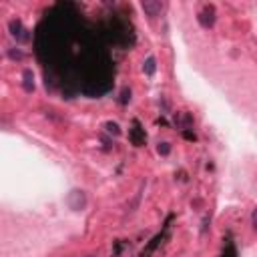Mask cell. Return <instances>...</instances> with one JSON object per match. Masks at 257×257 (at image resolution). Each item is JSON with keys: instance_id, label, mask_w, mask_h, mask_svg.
<instances>
[{"instance_id": "cell-1", "label": "cell", "mask_w": 257, "mask_h": 257, "mask_svg": "<svg viewBox=\"0 0 257 257\" xmlns=\"http://www.w3.org/2000/svg\"><path fill=\"white\" fill-rule=\"evenodd\" d=\"M197 20H199V24H201L203 28H213V24H215V20H217L215 6L205 4V6L201 8V12L197 14Z\"/></svg>"}, {"instance_id": "cell-2", "label": "cell", "mask_w": 257, "mask_h": 257, "mask_svg": "<svg viewBox=\"0 0 257 257\" xmlns=\"http://www.w3.org/2000/svg\"><path fill=\"white\" fill-rule=\"evenodd\" d=\"M128 141H131L135 147H143L145 141H147V135H145V128L141 127V123L135 119L133 121V128L128 131Z\"/></svg>"}, {"instance_id": "cell-3", "label": "cell", "mask_w": 257, "mask_h": 257, "mask_svg": "<svg viewBox=\"0 0 257 257\" xmlns=\"http://www.w3.org/2000/svg\"><path fill=\"white\" fill-rule=\"evenodd\" d=\"M67 203H69V207H71L73 211H81V209H85V205H86V197H85L83 191H73L71 195L67 197Z\"/></svg>"}, {"instance_id": "cell-4", "label": "cell", "mask_w": 257, "mask_h": 257, "mask_svg": "<svg viewBox=\"0 0 257 257\" xmlns=\"http://www.w3.org/2000/svg\"><path fill=\"white\" fill-rule=\"evenodd\" d=\"M10 35L16 39V41H22V43H26V41H30V35H26V28L22 26V22L20 20H10Z\"/></svg>"}, {"instance_id": "cell-5", "label": "cell", "mask_w": 257, "mask_h": 257, "mask_svg": "<svg viewBox=\"0 0 257 257\" xmlns=\"http://www.w3.org/2000/svg\"><path fill=\"white\" fill-rule=\"evenodd\" d=\"M141 8L147 12V16H157L161 10H163V2H159V0H145V2L141 4Z\"/></svg>"}, {"instance_id": "cell-6", "label": "cell", "mask_w": 257, "mask_h": 257, "mask_svg": "<svg viewBox=\"0 0 257 257\" xmlns=\"http://www.w3.org/2000/svg\"><path fill=\"white\" fill-rule=\"evenodd\" d=\"M22 79H24L22 86H24V90H26V92H32V90H35V75H32V71H30V69H26V71L22 73Z\"/></svg>"}, {"instance_id": "cell-7", "label": "cell", "mask_w": 257, "mask_h": 257, "mask_svg": "<svg viewBox=\"0 0 257 257\" xmlns=\"http://www.w3.org/2000/svg\"><path fill=\"white\" fill-rule=\"evenodd\" d=\"M143 71H145L147 77H153V75H155V71H157V60H155V56H149V58L145 60Z\"/></svg>"}, {"instance_id": "cell-8", "label": "cell", "mask_w": 257, "mask_h": 257, "mask_svg": "<svg viewBox=\"0 0 257 257\" xmlns=\"http://www.w3.org/2000/svg\"><path fill=\"white\" fill-rule=\"evenodd\" d=\"M221 257H237V249H235V245H233V241L229 237L225 239V249H223Z\"/></svg>"}, {"instance_id": "cell-9", "label": "cell", "mask_w": 257, "mask_h": 257, "mask_svg": "<svg viewBox=\"0 0 257 257\" xmlns=\"http://www.w3.org/2000/svg\"><path fill=\"white\" fill-rule=\"evenodd\" d=\"M157 153H159V155H169V153H171V145H169V143H159Z\"/></svg>"}, {"instance_id": "cell-10", "label": "cell", "mask_w": 257, "mask_h": 257, "mask_svg": "<svg viewBox=\"0 0 257 257\" xmlns=\"http://www.w3.org/2000/svg\"><path fill=\"white\" fill-rule=\"evenodd\" d=\"M105 127H107V131H109V133H113V135H119V133H121V128H119V125H117V123H111V121H109Z\"/></svg>"}, {"instance_id": "cell-11", "label": "cell", "mask_w": 257, "mask_h": 257, "mask_svg": "<svg viewBox=\"0 0 257 257\" xmlns=\"http://www.w3.org/2000/svg\"><path fill=\"white\" fill-rule=\"evenodd\" d=\"M128 101H131V90H127V88H125V90L121 92V105H127Z\"/></svg>"}, {"instance_id": "cell-12", "label": "cell", "mask_w": 257, "mask_h": 257, "mask_svg": "<svg viewBox=\"0 0 257 257\" xmlns=\"http://www.w3.org/2000/svg\"><path fill=\"white\" fill-rule=\"evenodd\" d=\"M183 137H185L187 141H197V137H195V133H191V131H189V128H185V131H183Z\"/></svg>"}, {"instance_id": "cell-13", "label": "cell", "mask_w": 257, "mask_h": 257, "mask_svg": "<svg viewBox=\"0 0 257 257\" xmlns=\"http://www.w3.org/2000/svg\"><path fill=\"white\" fill-rule=\"evenodd\" d=\"M251 225H253V231L257 233V207H255L253 213H251Z\"/></svg>"}, {"instance_id": "cell-14", "label": "cell", "mask_w": 257, "mask_h": 257, "mask_svg": "<svg viewBox=\"0 0 257 257\" xmlns=\"http://www.w3.org/2000/svg\"><path fill=\"white\" fill-rule=\"evenodd\" d=\"M85 257H94V255H85Z\"/></svg>"}]
</instances>
